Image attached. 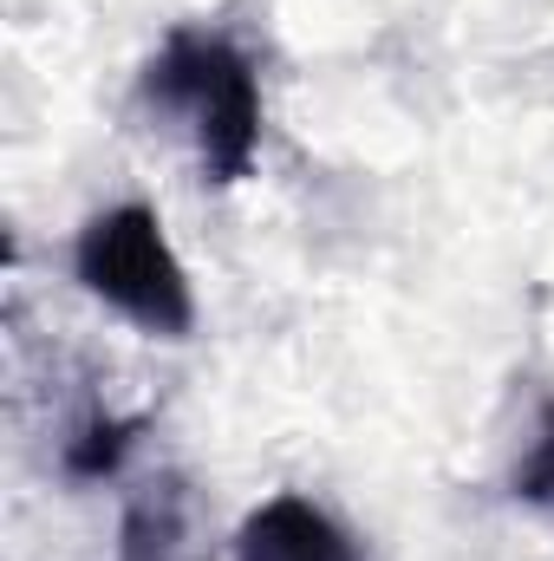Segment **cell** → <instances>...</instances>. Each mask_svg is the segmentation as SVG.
I'll list each match as a JSON object with an SVG mask.
<instances>
[{
	"label": "cell",
	"mask_w": 554,
	"mask_h": 561,
	"mask_svg": "<svg viewBox=\"0 0 554 561\" xmlns=\"http://www.w3.org/2000/svg\"><path fill=\"white\" fill-rule=\"evenodd\" d=\"M72 268L85 280V294H99L105 307H118L131 327L157 333V340H183L196 327L189 275H183L157 209H143V203H118V209L92 216L79 229Z\"/></svg>",
	"instance_id": "obj_2"
},
{
	"label": "cell",
	"mask_w": 554,
	"mask_h": 561,
	"mask_svg": "<svg viewBox=\"0 0 554 561\" xmlns=\"http://www.w3.org/2000/svg\"><path fill=\"white\" fill-rule=\"evenodd\" d=\"M509 496L529 503V510H542V516L554 523V405L542 412V431H535L529 457H522L516 477H509Z\"/></svg>",
	"instance_id": "obj_5"
},
{
	"label": "cell",
	"mask_w": 554,
	"mask_h": 561,
	"mask_svg": "<svg viewBox=\"0 0 554 561\" xmlns=\"http://www.w3.org/2000/svg\"><path fill=\"white\" fill-rule=\"evenodd\" d=\"M143 99L157 112H183L209 183H242L262 150V85L255 66L203 26H183L163 39V53L143 66Z\"/></svg>",
	"instance_id": "obj_1"
},
{
	"label": "cell",
	"mask_w": 554,
	"mask_h": 561,
	"mask_svg": "<svg viewBox=\"0 0 554 561\" xmlns=\"http://www.w3.org/2000/svg\"><path fill=\"white\" fill-rule=\"evenodd\" d=\"M176 496H150L125 516V561H170L176 556Z\"/></svg>",
	"instance_id": "obj_4"
},
{
	"label": "cell",
	"mask_w": 554,
	"mask_h": 561,
	"mask_svg": "<svg viewBox=\"0 0 554 561\" xmlns=\"http://www.w3.org/2000/svg\"><path fill=\"white\" fill-rule=\"evenodd\" d=\"M235 561H359V542L307 496H275L262 503L242 536H235Z\"/></svg>",
	"instance_id": "obj_3"
}]
</instances>
